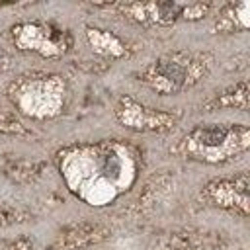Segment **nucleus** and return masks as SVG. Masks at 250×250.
<instances>
[]
</instances>
